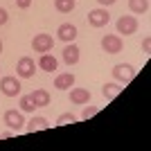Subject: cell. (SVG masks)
<instances>
[{"mask_svg": "<svg viewBox=\"0 0 151 151\" xmlns=\"http://www.w3.org/2000/svg\"><path fill=\"white\" fill-rule=\"evenodd\" d=\"M113 77L115 81L122 83V86H126V83H131L133 79H135V75H138V70L133 68L131 63H117V65H113Z\"/></svg>", "mask_w": 151, "mask_h": 151, "instance_id": "1", "label": "cell"}, {"mask_svg": "<svg viewBox=\"0 0 151 151\" xmlns=\"http://www.w3.org/2000/svg\"><path fill=\"white\" fill-rule=\"evenodd\" d=\"M2 120H5V124L9 126L14 133H16V131H23V129H25V115H23V111L9 108V111H5Z\"/></svg>", "mask_w": 151, "mask_h": 151, "instance_id": "2", "label": "cell"}, {"mask_svg": "<svg viewBox=\"0 0 151 151\" xmlns=\"http://www.w3.org/2000/svg\"><path fill=\"white\" fill-rule=\"evenodd\" d=\"M36 68L38 65L34 63L32 57H20L18 63H16V77H18V79H29V77H34Z\"/></svg>", "mask_w": 151, "mask_h": 151, "instance_id": "3", "label": "cell"}, {"mask_svg": "<svg viewBox=\"0 0 151 151\" xmlns=\"http://www.w3.org/2000/svg\"><path fill=\"white\" fill-rule=\"evenodd\" d=\"M122 47H124V43H122L120 34H106V36H101V50L106 54H120Z\"/></svg>", "mask_w": 151, "mask_h": 151, "instance_id": "4", "label": "cell"}, {"mask_svg": "<svg viewBox=\"0 0 151 151\" xmlns=\"http://www.w3.org/2000/svg\"><path fill=\"white\" fill-rule=\"evenodd\" d=\"M111 23V14L106 7H97L93 12H88V25L90 27H106Z\"/></svg>", "mask_w": 151, "mask_h": 151, "instance_id": "5", "label": "cell"}, {"mask_svg": "<svg viewBox=\"0 0 151 151\" xmlns=\"http://www.w3.org/2000/svg\"><path fill=\"white\" fill-rule=\"evenodd\" d=\"M20 79L18 77H2L0 79V90H2V95H7V97H18L20 95Z\"/></svg>", "mask_w": 151, "mask_h": 151, "instance_id": "6", "label": "cell"}, {"mask_svg": "<svg viewBox=\"0 0 151 151\" xmlns=\"http://www.w3.org/2000/svg\"><path fill=\"white\" fill-rule=\"evenodd\" d=\"M52 47H54V38H52L50 34H36V36L32 38V50L34 52L45 54V52H50Z\"/></svg>", "mask_w": 151, "mask_h": 151, "instance_id": "7", "label": "cell"}, {"mask_svg": "<svg viewBox=\"0 0 151 151\" xmlns=\"http://www.w3.org/2000/svg\"><path fill=\"white\" fill-rule=\"evenodd\" d=\"M117 34H124V36H131V34H135L138 32V18L135 16H122L120 20H117Z\"/></svg>", "mask_w": 151, "mask_h": 151, "instance_id": "8", "label": "cell"}, {"mask_svg": "<svg viewBox=\"0 0 151 151\" xmlns=\"http://www.w3.org/2000/svg\"><path fill=\"white\" fill-rule=\"evenodd\" d=\"M57 36L61 38L63 43H72V41L77 38V25H72V23H63V25H59Z\"/></svg>", "mask_w": 151, "mask_h": 151, "instance_id": "9", "label": "cell"}, {"mask_svg": "<svg viewBox=\"0 0 151 151\" xmlns=\"http://www.w3.org/2000/svg\"><path fill=\"white\" fill-rule=\"evenodd\" d=\"M29 97H32V101H34V106H36V108L50 106V93H47L45 88H36V90H32Z\"/></svg>", "mask_w": 151, "mask_h": 151, "instance_id": "10", "label": "cell"}, {"mask_svg": "<svg viewBox=\"0 0 151 151\" xmlns=\"http://www.w3.org/2000/svg\"><path fill=\"white\" fill-rule=\"evenodd\" d=\"M79 47L75 45V41L72 43H65V47H63V61L68 63V65H75V63H79Z\"/></svg>", "mask_w": 151, "mask_h": 151, "instance_id": "11", "label": "cell"}, {"mask_svg": "<svg viewBox=\"0 0 151 151\" xmlns=\"http://www.w3.org/2000/svg\"><path fill=\"white\" fill-rule=\"evenodd\" d=\"M70 101L77 104V106H83L90 101V90L88 88H72L70 90Z\"/></svg>", "mask_w": 151, "mask_h": 151, "instance_id": "12", "label": "cell"}, {"mask_svg": "<svg viewBox=\"0 0 151 151\" xmlns=\"http://www.w3.org/2000/svg\"><path fill=\"white\" fill-rule=\"evenodd\" d=\"M36 65H38L41 70H45V72H54V70L59 68V61L52 57L50 52H45V54H41V59H38Z\"/></svg>", "mask_w": 151, "mask_h": 151, "instance_id": "13", "label": "cell"}, {"mask_svg": "<svg viewBox=\"0 0 151 151\" xmlns=\"http://www.w3.org/2000/svg\"><path fill=\"white\" fill-rule=\"evenodd\" d=\"M45 129H50V122L45 120V117H32L29 122H25V131L27 133H34V131H45Z\"/></svg>", "mask_w": 151, "mask_h": 151, "instance_id": "14", "label": "cell"}, {"mask_svg": "<svg viewBox=\"0 0 151 151\" xmlns=\"http://www.w3.org/2000/svg\"><path fill=\"white\" fill-rule=\"evenodd\" d=\"M75 86V75L72 72H63V75H57V79H54V88L59 90H68Z\"/></svg>", "mask_w": 151, "mask_h": 151, "instance_id": "15", "label": "cell"}, {"mask_svg": "<svg viewBox=\"0 0 151 151\" xmlns=\"http://www.w3.org/2000/svg\"><path fill=\"white\" fill-rule=\"evenodd\" d=\"M120 93H122V83H117V81H111V83H104V86H101V95H104L108 101H113Z\"/></svg>", "mask_w": 151, "mask_h": 151, "instance_id": "16", "label": "cell"}, {"mask_svg": "<svg viewBox=\"0 0 151 151\" xmlns=\"http://www.w3.org/2000/svg\"><path fill=\"white\" fill-rule=\"evenodd\" d=\"M129 9L138 16H145L149 14V0H129Z\"/></svg>", "mask_w": 151, "mask_h": 151, "instance_id": "17", "label": "cell"}, {"mask_svg": "<svg viewBox=\"0 0 151 151\" xmlns=\"http://www.w3.org/2000/svg\"><path fill=\"white\" fill-rule=\"evenodd\" d=\"M77 7V0H54V9L59 14H70Z\"/></svg>", "mask_w": 151, "mask_h": 151, "instance_id": "18", "label": "cell"}, {"mask_svg": "<svg viewBox=\"0 0 151 151\" xmlns=\"http://www.w3.org/2000/svg\"><path fill=\"white\" fill-rule=\"evenodd\" d=\"M18 106H20V111L23 113H34V101H32V97L29 95H20V101H18Z\"/></svg>", "mask_w": 151, "mask_h": 151, "instance_id": "19", "label": "cell"}, {"mask_svg": "<svg viewBox=\"0 0 151 151\" xmlns=\"http://www.w3.org/2000/svg\"><path fill=\"white\" fill-rule=\"evenodd\" d=\"M79 120L75 113H63V115H59L57 117V126H65V124H75V122Z\"/></svg>", "mask_w": 151, "mask_h": 151, "instance_id": "20", "label": "cell"}, {"mask_svg": "<svg viewBox=\"0 0 151 151\" xmlns=\"http://www.w3.org/2000/svg\"><path fill=\"white\" fill-rule=\"evenodd\" d=\"M97 113H99V108H97V106H86L81 111V120H88V117H93V115H97Z\"/></svg>", "mask_w": 151, "mask_h": 151, "instance_id": "21", "label": "cell"}, {"mask_svg": "<svg viewBox=\"0 0 151 151\" xmlns=\"http://www.w3.org/2000/svg\"><path fill=\"white\" fill-rule=\"evenodd\" d=\"M142 52H145V54H151V36L149 34L142 38Z\"/></svg>", "mask_w": 151, "mask_h": 151, "instance_id": "22", "label": "cell"}, {"mask_svg": "<svg viewBox=\"0 0 151 151\" xmlns=\"http://www.w3.org/2000/svg\"><path fill=\"white\" fill-rule=\"evenodd\" d=\"M7 20H9V14H7V9H5V7H0V27L5 25Z\"/></svg>", "mask_w": 151, "mask_h": 151, "instance_id": "23", "label": "cell"}, {"mask_svg": "<svg viewBox=\"0 0 151 151\" xmlns=\"http://www.w3.org/2000/svg\"><path fill=\"white\" fill-rule=\"evenodd\" d=\"M29 5H32V0H16V7H18V9H27Z\"/></svg>", "mask_w": 151, "mask_h": 151, "instance_id": "24", "label": "cell"}, {"mask_svg": "<svg viewBox=\"0 0 151 151\" xmlns=\"http://www.w3.org/2000/svg\"><path fill=\"white\" fill-rule=\"evenodd\" d=\"M117 0H97V5L99 7H111V5H115Z\"/></svg>", "mask_w": 151, "mask_h": 151, "instance_id": "25", "label": "cell"}, {"mask_svg": "<svg viewBox=\"0 0 151 151\" xmlns=\"http://www.w3.org/2000/svg\"><path fill=\"white\" fill-rule=\"evenodd\" d=\"M7 138H14V131L9 129V131H2L0 133V140H7Z\"/></svg>", "mask_w": 151, "mask_h": 151, "instance_id": "26", "label": "cell"}, {"mask_svg": "<svg viewBox=\"0 0 151 151\" xmlns=\"http://www.w3.org/2000/svg\"><path fill=\"white\" fill-rule=\"evenodd\" d=\"M0 54H2V41H0Z\"/></svg>", "mask_w": 151, "mask_h": 151, "instance_id": "27", "label": "cell"}]
</instances>
